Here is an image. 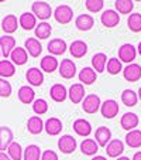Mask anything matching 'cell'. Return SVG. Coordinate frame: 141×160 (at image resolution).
Returning <instances> with one entry per match:
<instances>
[{
	"label": "cell",
	"instance_id": "obj_1",
	"mask_svg": "<svg viewBox=\"0 0 141 160\" xmlns=\"http://www.w3.org/2000/svg\"><path fill=\"white\" fill-rule=\"evenodd\" d=\"M100 106H102V101H100L99 95H96V94L86 95L85 99L82 101V109L86 113H89V115H93L97 111H100Z\"/></svg>",
	"mask_w": 141,
	"mask_h": 160
},
{
	"label": "cell",
	"instance_id": "obj_2",
	"mask_svg": "<svg viewBox=\"0 0 141 160\" xmlns=\"http://www.w3.org/2000/svg\"><path fill=\"white\" fill-rule=\"evenodd\" d=\"M31 10H33V14L35 17H38L40 20H47V18L51 17V14H54L51 6L48 3H45V2H41V0L33 3Z\"/></svg>",
	"mask_w": 141,
	"mask_h": 160
},
{
	"label": "cell",
	"instance_id": "obj_3",
	"mask_svg": "<svg viewBox=\"0 0 141 160\" xmlns=\"http://www.w3.org/2000/svg\"><path fill=\"white\" fill-rule=\"evenodd\" d=\"M54 17L58 23L61 24H68L69 21L73 18V10L68 6V4H62V6H58L54 10Z\"/></svg>",
	"mask_w": 141,
	"mask_h": 160
},
{
	"label": "cell",
	"instance_id": "obj_4",
	"mask_svg": "<svg viewBox=\"0 0 141 160\" xmlns=\"http://www.w3.org/2000/svg\"><path fill=\"white\" fill-rule=\"evenodd\" d=\"M135 55H137V50L133 44L130 42H126L119 48V58L120 61L127 64H133V61L135 60Z\"/></svg>",
	"mask_w": 141,
	"mask_h": 160
},
{
	"label": "cell",
	"instance_id": "obj_5",
	"mask_svg": "<svg viewBox=\"0 0 141 160\" xmlns=\"http://www.w3.org/2000/svg\"><path fill=\"white\" fill-rule=\"evenodd\" d=\"M100 113L106 119H113L119 113V103L114 99H106L100 106Z\"/></svg>",
	"mask_w": 141,
	"mask_h": 160
},
{
	"label": "cell",
	"instance_id": "obj_6",
	"mask_svg": "<svg viewBox=\"0 0 141 160\" xmlns=\"http://www.w3.org/2000/svg\"><path fill=\"white\" fill-rule=\"evenodd\" d=\"M58 149L65 154H71L75 152L76 149V140L73 139V136L71 135H63L58 140Z\"/></svg>",
	"mask_w": 141,
	"mask_h": 160
},
{
	"label": "cell",
	"instance_id": "obj_7",
	"mask_svg": "<svg viewBox=\"0 0 141 160\" xmlns=\"http://www.w3.org/2000/svg\"><path fill=\"white\" fill-rule=\"evenodd\" d=\"M100 21L102 24L107 28H111V27H116L120 21V14L114 10H105L100 16Z\"/></svg>",
	"mask_w": 141,
	"mask_h": 160
},
{
	"label": "cell",
	"instance_id": "obj_8",
	"mask_svg": "<svg viewBox=\"0 0 141 160\" xmlns=\"http://www.w3.org/2000/svg\"><path fill=\"white\" fill-rule=\"evenodd\" d=\"M58 68H59V75L65 79H71L76 75V65L72 60H62Z\"/></svg>",
	"mask_w": 141,
	"mask_h": 160
},
{
	"label": "cell",
	"instance_id": "obj_9",
	"mask_svg": "<svg viewBox=\"0 0 141 160\" xmlns=\"http://www.w3.org/2000/svg\"><path fill=\"white\" fill-rule=\"evenodd\" d=\"M16 48V38L12 36H3L0 37V50H2V55L4 60L10 57L12 51Z\"/></svg>",
	"mask_w": 141,
	"mask_h": 160
},
{
	"label": "cell",
	"instance_id": "obj_10",
	"mask_svg": "<svg viewBox=\"0 0 141 160\" xmlns=\"http://www.w3.org/2000/svg\"><path fill=\"white\" fill-rule=\"evenodd\" d=\"M123 77L129 82H137L141 78V65L138 64H129L123 70Z\"/></svg>",
	"mask_w": 141,
	"mask_h": 160
},
{
	"label": "cell",
	"instance_id": "obj_11",
	"mask_svg": "<svg viewBox=\"0 0 141 160\" xmlns=\"http://www.w3.org/2000/svg\"><path fill=\"white\" fill-rule=\"evenodd\" d=\"M68 97L71 99V102L73 103H81L85 99V88L82 84H73L71 85L68 91Z\"/></svg>",
	"mask_w": 141,
	"mask_h": 160
},
{
	"label": "cell",
	"instance_id": "obj_12",
	"mask_svg": "<svg viewBox=\"0 0 141 160\" xmlns=\"http://www.w3.org/2000/svg\"><path fill=\"white\" fill-rule=\"evenodd\" d=\"M138 116L135 115V113H133V112H127V113H124L123 116H121L120 119V125L121 128H123L124 130H134L135 128L138 126Z\"/></svg>",
	"mask_w": 141,
	"mask_h": 160
},
{
	"label": "cell",
	"instance_id": "obj_13",
	"mask_svg": "<svg viewBox=\"0 0 141 160\" xmlns=\"http://www.w3.org/2000/svg\"><path fill=\"white\" fill-rule=\"evenodd\" d=\"M95 139H96V143L102 148H106L109 145V142L111 140V132L109 128L106 126H100L96 129V133H95Z\"/></svg>",
	"mask_w": 141,
	"mask_h": 160
},
{
	"label": "cell",
	"instance_id": "obj_14",
	"mask_svg": "<svg viewBox=\"0 0 141 160\" xmlns=\"http://www.w3.org/2000/svg\"><path fill=\"white\" fill-rule=\"evenodd\" d=\"M44 130L49 136H57L62 130V122L58 118H49L44 122Z\"/></svg>",
	"mask_w": 141,
	"mask_h": 160
},
{
	"label": "cell",
	"instance_id": "obj_15",
	"mask_svg": "<svg viewBox=\"0 0 141 160\" xmlns=\"http://www.w3.org/2000/svg\"><path fill=\"white\" fill-rule=\"evenodd\" d=\"M124 152V143L119 139H113L106 146V153L109 157H119Z\"/></svg>",
	"mask_w": 141,
	"mask_h": 160
},
{
	"label": "cell",
	"instance_id": "obj_16",
	"mask_svg": "<svg viewBox=\"0 0 141 160\" xmlns=\"http://www.w3.org/2000/svg\"><path fill=\"white\" fill-rule=\"evenodd\" d=\"M10 60L14 65H24L28 60V52L23 47H16L10 54Z\"/></svg>",
	"mask_w": 141,
	"mask_h": 160
},
{
	"label": "cell",
	"instance_id": "obj_17",
	"mask_svg": "<svg viewBox=\"0 0 141 160\" xmlns=\"http://www.w3.org/2000/svg\"><path fill=\"white\" fill-rule=\"evenodd\" d=\"M13 143V132L10 128L2 126L0 128V152L9 149V146Z\"/></svg>",
	"mask_w": 141,
	"mask_h": 160
},
{
	"label": "cell",
	"instance_id": "obj_18",
	"mask_svg": "<svg viewBox=\"0 0 141 160\" xmlns=\"http://www.w3.org/2000/svg\"><path fill=\"white\" fill-rule=\"evenodd\" d=\"M26 78H27L28 84H31L33 87H40L44 82V74L38 68H30V70H27Z\"/></svg>",
	"mask_w": 141,
	"mask_h": 160
},
{
	"label": "cell",
	"instance_id": "obj_19",
	"mask_svg": "<svg viewBox=\"0 0 141 160\" xmlns=\"http://www.w3.org/2000/svg\"><path fill=\"white\" fill-rule=\"evenodd\" d=\"M69 52H71L72 57H75V58L85 57L87 52V44L85 41H82V40H76V41H73L72 44H71Z\"/></svg>",
	"mask_w": 141,
	"mask_h": 160
},
{
	"label": "cell",
	"instance_id": "obj_20",
	"mask_svg": "<svg viewBox=\"0 0 141 160\" xmlns=\"http://www.w3.org/2000/svg\"><path fill=\"white\" fill-rule=\"evenodd\" d=\"M24 48H26V51L34 58L40 57V54L42 52V47L37 38H27L24 42Z\"/></svg>",
	"mask_w": 141,
	"mask_h": 160
},
{
	"label": "cell",
	"instance_id": "obj_21",
	"mask_svg": "<svg viewBox=\"0 0 141 160\" xmlns=\"http://www.w3.org/2000/svg\"><path fill=\"white\" fill-rule=\"evenodd\" d=\"M49 95H51V98L55 102H63L66 99V97H68V91L62 84H55L49 89Z\"/></svg>",
	"mask_w": 141,
	"mask_h": 160
},
{
	"label": "cell",
	"instance_id": "obj_22",
	"mask_svg": "<svg viewBox=\"0 0 141 160\" xmlns=\"http://www.w3.org/2000/svg\"><path fill=\"white\" fill-rule=\"evenodd\" d=\"M18 24L21 26V27L24 28V30H33L34 27H37V17L33 14V13H23V14L20 16V18H18Z\"/></svg>",
	"mask_w": 141,
	"mask_h": 160
},
{
	"label": "cell",
	"instance_id": "obj_23",
	"mask_svg": "<svg viewBox=\"0 0 141 160\" xmlns=\"http://www.w3.org/2000/svg\"><path fill=\"white\" fill-rule=\"evenodd\" d=\"M72 128H73L76 135L83 136V138L89 136L90 132H92V126H90V123L86 121V119H76V121L73 122Z\"/></svg>",
	"mask_w": 141,
	"mask_h": 160
},
{
	"label": "cell",
	"instance_id": "obj_24",
	"mask_svg": "<svg viewBox=\"0 0 141 160\" xmlns=\"http://www.w3.org/2000/svg\"><path fill=\"white\" fill-rule=\"evenodd\" d=\"M18 27V20L14 14H7L6 17L2 20V28H3L4 33L12 34L17 30Z\"/></svg>",
	"mask_w": 141,
	"mask_h": 160
},
{
	"label": "cell",
	"instance_id": "obj_25",
	"mask_svg": "<svg viewBox=\"0 0 141 160\" xmlns=\"http://www.w3.org/2000/svg\"><path fill=\"white\" fill-rule=\"evenodd\" d=\"M96 77H97V72L93 70L92 67H85L79 72V81L85 85H90L96 81Z\"/></svg>",
	"mask_w": 141,
	"mask_h": 160
},
{
	"label": "cell",
	"instance_id": "obj_26",
	"mask_svg": "<svg viewBox=\"0 0 141 160\" xmlns=\"http://www.w3.org/2000/svg\"><path fill=\"white\" fill-rule=\"evenodd\" d=\"M18 99H20V102L26 103V105H28V103L34 102V98H35V92H34L33 88H30L28 85H24V87H21L20 89H18Z\"/></svg>",
	"mask_w": 141,
	"mask_h": 160
},
{
	"label": "cell",
	"instance_id": "obj_27",
	"mask_svg": "<svg viewBox=\"0 0 141 160\" xmlns=\"http://www.w3.org/2000/svg\"><path fill=\"white\" fill-rule=\"evenodd\" d=\"M48 51L52 55H62L66 51V42L62 38H54L48 42Z\"/></svg>",
	"mask_w": 141,
	"mask_h": 160
},
{
	"label": "cell",
	"instance_id": "obj_28",
	"mask_svg": "<svg viewBox=\"0 0 141 160\" xmlns=\"http://www.w3.org/2000/svg\"><path fill=\"white\" fill-rule=\"evenodd\" d=\"M40 65H41L42 71L51 74V72H54V71L57 70L58 67H59V62H58V60L54 57V55H45V57L41 60Z\"/></svg>",
	"mask_w": 141,
	"mask_h": 160
},
{
	"label": "cell",
	"instance_id": "obj_29",
	"mask_svg": "<svg viewBox=\"0 0 141 160\" xmlns=\"http://www.w3.org/2000/svg\"><path fill=\"white\" fill-rule=\"evenodd\" d=\"M27 129L31 135H40L44 130V122L41 116H31L27 122Z\"/></svg>",
	"mask_w": 141,
	"mask_h": 160
},
{
	"label": "cell",
	"instance_id": "obj_30",
	"mask_svg": "<svg viewBox=\"0 0 141 160\" xmlns=\"http://www.w3.org/2000/svg\"><path fill=\"white\" fill-rule=\"evenodd\" d=\"M93 24H95V20H93V17L89 14H81V16H78L75 20V26L81 31L90 30V28L93 27Z\"/></svg>",
	"mask_w": 141,
	"mask_h": 160
},
{
	"label": "cell",
	"instance_id": "obj_31",
	"mask_svg": "<svg viewBox=\"0 0 141 160\" xmlns=\"http://www.w3.org/2000/svg\"><path fill=\"white\" fill-rule=\"evenodd\" d=\"M106 64H107V57L103 52H97V54H95L92 57V68L97 74L103 72L106 70Z\"/></svg>",
	"mask_w": 141,
	"mask_h": 160
},
{
	"label": "cell",
	"instance_id": "obj_32",
	"mask_svg": "<svg viewBox=\"0 0 141 160\" xmlns=\"http://www.w3.org/2000/svg\"><path fill=\"white\" fill-rule=\"evenodd\" d=\"M126 143L129 148H133V149L141 148V130L138 129L130 130L126 135Z\"/></svg>",
	"mask_w": 141,
	"mask_h": 160
},
{
	"label": "cell",
	"instance_id": "obj_33",
	"mask_svg": "<svg viewBox=\"0 0 141 160\" xmlns=\"http://www.w3.org/2000/svg\"><path fill=\"white\" fill-rule=\"evenodd\" d=\"M81 150L86 156H95L99 150V145L93 139H83V142L81 143Z\"/></svg>",
	"mask_w": 141,
	"mask_h": 160
},
{
	"label": "cell",
	"instance_id": "obj_34",
	"mask_svg": "<svg viewBox=\"0 0 141 160\" xmlns=\"http://www.w3.org/2000/svg\"><path fill=\"white\" fill-rule=\"evenodd\" d=\"M16 72V67L12 61L9 60H2L0 61V77L2 78H9V77H13Z\"/></svg>",
	"mask_w": 141,
	"mask_h": 160
},
{
	"label": "cell",
	"instance_id": "obj_35",
	"mask_svg": "<svg viewBox=\"0 0 141 160\" xmlns=\"http://www.w3.org/2000/svg\"><path fill=\"white\" fill-rule=\"evenodd\" d=\"M41 149L37 145H28L24 149L23 153V160H40L41 159Z\"/></svg>",
	"mask_w": 141,
	"mask_h": 160
},
{
	"label": "cell",
	"instance_id": "obj_36",
	"mask_svg": "<svg viewBox=\"0 0 141 160\" xmlns=\"http://www.w3.org/2000/svg\"><path fill=\"white\" fill-rule=\"evenodd\" d=\"M121 102L126 106H135L138 102V95L135 94L133 89H124L123 94H121Z\"/></svg>",
	"mask_w": 141,
	"mask_h": 160
},
{
	"label": "cell",
	"instance_id": "obj_37",
	"mask_svg": "<svg viewBox=\"0 0 141 160\" xmlns=\"http://www.w3.org/2000/svg\"><path fill=\"white\" fill-rule=\"evenodd\" d=\"M51 31H52L51 24H48L47 21H42L35 27V37H38L40 40H45L51 36Z\"/></svg>",
	"mask_w": 141,
	"mask_h": 160
},
{
	"label": "cell",
	"instance_id": "obj_38",
	"mask_svg": "<svg viewBox=\"0 0 141 160\" xmlns=\"http://www.w3.org/2000/svg\"><path fill=\"white\" fill-rule=\"evenodd\" d=\"M114 6H116L117 13H120V14H129L134 9L133 0H116Z\"/></svg>",
	"mask_w": 141,
	"mask_h": 160
},
{
	"label": "cell",
	"instance_id": "obj_39",
	"mask_svg": "<svg viewBox=\"0 0 141 160\" xmlns=\"http://www.w3.org/2000/svg\"><path fill=\"white\" fill-rule=\"evenodd\" d=\"M7 153H9V157L12 160H21L23 159V153H24V150H23V148H21L20 143L13 142L12 145L9 146V149H7Z\"/></svg>",
	"mask_w": 141,
	"mask_h": 160
},
{
	"label": "cell",
	"instance_id": "obj_40",
	"mask_svg": "<svg viewBox=\"0 0 141 160\" xmlns=\"http://www.w3.org/2000/svg\"><path fill=\"white\" fill-rule=\"evenodd\" d=\"M127 26H129V28L131 31H134V33L141 31V14L140 13H133V14H130L129 20H127Z\"/></svg>",
	"mask_w": 141,
	"mask_h": 160
},
{
	"label": "cell",
	"instance_id": "obj_41",
	"mask_svg": "<svg viewBox=\"0 0 141 160\" xmlns=\"http://www.w3.org/2000/svg\"><path fill=\"white\" fill-rule=\"evenodd\" d=\"M106 67H107V72L111 74V75H117V74L123 70L121 61L117 60V58H110V60L107 61V64H106Z\"/></svg>",
	"mask_w": 141,
	"mask_h": 160
},
{
	"label": "cell",
	"instance_id": "obj_42",
	"mask_svg": "<svg viewBox=\"0 0 141 160\" xmlns=\"http://www.w3.org/2000/svg\"><path fill=\"white\" fill-rule=\"evenodd\" d=\"M33 111L35 112L38 116L44 115V113H47V111H48V103H47V101L45 99H35L33 102Z\"/></svg>",
	"mask_w": 141,
	"mask_h": 160
},
{
	"label": "cell",
	"instance_id": "obj_43",
	"mask_svg": "<svg viewBox=\"0 0 141 160\" xmlns=\"http://www.w3.org/2000/svg\"><path fill=\"white\" fill-rule=\"evenodd\" d=\"M85 4H86V9L89 10L90 13H97L103 9L105 2H103V0H86Z\"/></svg>",
	"mask_w": 141,
	"mask_h": 160
},
{
	"label": "cell",
	"instance_id": "obj_44",
	"mask_svg": "<svg viewBox=\"0 0 141 160\" xmlns=\"http://www.w3.org/2000/svg\"><path fill=\"white\" fill-rule=\"evenodd\" d=\"M12 95V85L7 82L4 78H0V97L2 98H9Z\"/></svg>",
	"mask_w": 141,
	"mask_h": 160
},
{
	"label": "cell",
	"instance_id": "obj_45",
	"mask_svg": "<svg viewBox=\"0 0 141 160\" xmlns=\"http://www.w3.org/2000/svg\"><path fill=\"white\" fill-rule=\"evenodd\" d=\"M40 160H58V154L54 150H45Z\"/></svg>",
	"mask_w": 141,
	"mask_h": 160
},
{
	"label": "cell",
	"instance_id": "obj_46",
	"mask_svg": "<svg viewBox=\"0 0 141 160\" xmlns=\"http://www.w3.org/2000/svg\"><path fill=\"white\" fill-rule=\"evenodd\" d=\"M0 160H12L9 157V154H6L4 152H0Z\"/></svg>",
	"mask_w": 141,
	"mask_h": 160
},
{
	"label": "cell",
	"instance_id": "obj_47",
	"mask_svg": "<svg viewBox=\"0 0 141 160\" xmlns=\"http://www.w3.org/2000/svg\"><path fill=\"white\" fill-rule=\"evenodd\" d=\"M133 160H141V152H137V153L133 156Z\"/></svg>",
	"mask_w": 141,
	"mask_h": 160
},
{
	"label": "cell",
	"instance_id": "obj_48",
	"mask_svg": "<svg viewBox=\"0 0 141 160\" xmlns=\"http://www.w3.org/2000/svg\"><path fill=\"white\" fill-rule=\"evenodd\" d=\"M92 160H107V159H106L105 156H95Z\"/></svg>",
	"mask_w": 141,
	"mask_h": 160
},
{
	"label": "cell",
	"instance_id": "obj_49",
	"mask_svg": "<svg viewBox=\"0 0 141 160\" xmlns=\"http://www.w3.org/2000/svg\"><path fill=\"white\" fill-rule=\"evenodd\" d=\"M137 52L141 55V41H140V44H138V47H137Z\"/></svg>",
	"mask_w": 141,
	"mask_h": 160
},
{
	"label": "cell",
	"instance_id": "obj_50",
	"mask_svg": "<svg viewBox=\"0 0 141 160\" xmlns=\"http://www.w3.org/2000/svg\"><path fill=\"white\" fill-rule=\"evenodd\" d=\"M117 160H130V159H129V157H126V156H121V157H119Z\"/></svg>",
	"mask_w": 141,
	"mask_h": 160
},
{
	"label": "cell",
	"instance_id": "obj_51",
	"mask_svg": "<svg viewBox=\"0 0 141 160\" xmlns=\"http://www.w3.org/2000/svg\"><path fill=\"white\" fill-rule=\"evenodd\" d=\"M137 95H138V99H141V87H140V89H138Z\"/></svg>",
	"mask_w": 141,
	"mask_h": 160
},
{
	"label": "cell",
	"instance_id": "obj_52",
	"mask_svg": "<svg viewBox=\"0 0 141 160\" xmlns=\"http://www.w3.org/2000/svg\"><path fill=\"white\" fill-rule=\"evenodd\" d=\"M134 2H141V0H134Z\"/></svg>",
	"mask_w": 141,
	"mask_h": 160
},
{
	"label": "cell",
	"instance_id": "obj_53",
	"mask_svg": "<svg viewBox=\"0 0 141 160\" xmlns=\"http://www.w3.org/2000/svg\"><path fill=\"white\" fill-rule=\"evenodd\" d=\"M2 2H4V0H0V3H2Z\"/></svg>",
	"mask_w": 141,
	"mask_h": 160
},
{
	"label": "cell",
	"instance_id": "obj_54",
	"mask_svg": "<svg viewBox=\"0 0 141 160\" xmlns=\"http://www.w3.org/2000/svg\"><path fill=\"white\" fill-rule=\"evenodd\" d=\"M0 55H2V50H0Z\"/></svg>",
	"mask_w": 141,
	"mask_h": 160
},
{
	"label": "cell",
	"instance_id": "obj_55",
	"mask_svg": "<svg viewBox=\"0 0 141 160\" xmlns=\"http://www.w3.org/2000/svg\"><path fill=\"white\" fill-rule=\"evenodd\" d=\"M41 2H44V0H41Z\"/></svg>",
	"mask_w": 141,
	"mask_h": 160
}]
</instances>
